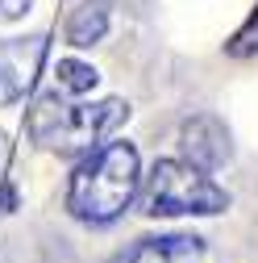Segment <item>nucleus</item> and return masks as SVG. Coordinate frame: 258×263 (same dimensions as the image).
<instances>
[{
    "instance_id": "1",
    "label": "nucleus",
    "mask_w": 258,
    "mask_h": 263,
    "mask_svg": "<svg viewBox=\"0 0 258 263\" xmlns=\"http://www.w3.org/2000/svg\"><path fill=\"white\" fill-rule=\"evenodd\" d=\"M142 188V155L134 142H100L96 151H88L79 159V167L71 172V188H67V209L79 221L104 226L117 221L129 201Z\"/></svg>"
},
{
    "instance_id": "2",
    "label": "nucleus",
    "mask_w": 258,
    "mask_h": 263,
    "mask_svg": "<svg viewBox=\"0 0 258 263\" xmlns=\"http://www.w3.org/2000/svg\"><path fill=\"white\" fill-rule=\"evenodd\" d=\"M129 117V105L109 96V101L96 105H67L58 96H42V101L29 109V134L34 142L58 151V155H88L96 151L113 129Z\"/></svg>"
},
{
    "instance_id": "3",
    "label": "nucleus",
    "mask_w": 258,
    "mask_h": 263,
    "mask_svg": "<svg viewBox=\"0 0 258 263\" xmlns=\"http://www.w3.org/2000/svg\"><path fill=\"white\" fill-rule=\"evenodd\" d=\"M225 209H229V192L204 167L187 159H154V167L142 184L146 217H212Z\"/></svg>"
},
{
    "instance_id": "4",
    "label": "nucleus",
    "mask_w": 258,
    "mask_h": 263,
    "mask_svg": "<svg viewBox=\"0 0 258 263\" xmlns=\"http://www.w3.org/2000/svg\"><path fill=\"white\" fill-rule=\"evenodd\" d=\"M42 63H46V38L42 34L0 38V109L17 105L21 96L34 88Z\"/></svg>"
},
{
    "instance_id": "5",
    "label": "nucleus",
    "mask_w": 258,
    "mask_h": 263,
    "mask_svg": "<svg viewBox=\"0 0 258 263\" xmlns=\"http://www.w3.org/2000/svg\"><path fill=\"white\" fill-rule=\"evenodd\" d=\"M179 151H183L187 163H196V167H204V172H217L221 163H229V155H233L229 129H225V121L212 117V113H200V117L183 121V129H179Z\"/></svg>"
},
{
    "instance_id": "6",
    "label": "nucleus",
    "mask_w": 258,
    "mask_h": 263,
    "mask_svg": "<svg viewBox=\"0 0 258 263\" xmlns=\"http://www.w3.org/2000/svg\"><path fill=\"white\" fill-rule=\"evenodd\" d=\"M204 255V238L196 234H150L121 251L113 263H196Z\"/></svg>"
},
{
    "instance_id": "7",
    "label": "nucleus",
    "mask_w": 258,
    "mask_h": 263,
    "mask_svg": "<svg viewBox=\"0 0 258 263\" xmlns=\"http://www.w3.org/2000/svg\"><path fill=\"white\" fill-rule=\"evenodd\" d=\"M109 34V0H83V5L67 17V42L71 46H96Z\"/></svg>"
},
{
    "instance_id": "8",
    "label": "nucleus",
    "mask_w": 258,
    "mask_h": 263,
    "mask_svg": "<svg viewBox=\"0 0 258 263\" xmlns=\"http://www.w3.org/2000/svg\"><path fill=\"white\" fill-rule=\"evenodd\" d=\"M54 80H58V88H62V92L83 96V92H92L96 84H100V71H96L92 63H79V59H58Z\"/></svg>"
},
{
    "instance_id": "9",
    "label": "nucleus",
    "mask_w": 258,
    "mask_h": 263,
    "mask_svg": "<svg viewBox=\"0 0 258 263\" xmlns=\"http://www.w3.org/2000/svg\"><path fill=\"white\" fill-rule=\"evenodd\" d=\"M225 50H229L233 59H250V54H258V9L246 17V25L229 38V46H225Z\"/></svg>"
},
{
    "instance_id": "10",
    "label": "nucleus",
    "mask_w": 258,
    "mask_h": 263,
    "mask_svg": "<svg viewBox=\"0 0 258 263\" xmlns=\"http://www.w3.org/2000/svg\"><path fill=\"white\" fill-rule=\"evenodd\" d=\"M29 13V0H0V21H17Z\"/></svg>"
},
{
    "instance_id": "11",
    "label": "nucleus",
    "mask_w": 258,
    "mask_h": 263,
    "mask_svg": "<svg viewBox=\"0 0 258 263\" xmlns=\"http://www.w3.org/2000/svg\"><path fill=\"white\" fill-rule=\"evenodd\" d=\"M5 163H9V138L0 134V176H5Z\"/></svg>"
}]
</instances>
